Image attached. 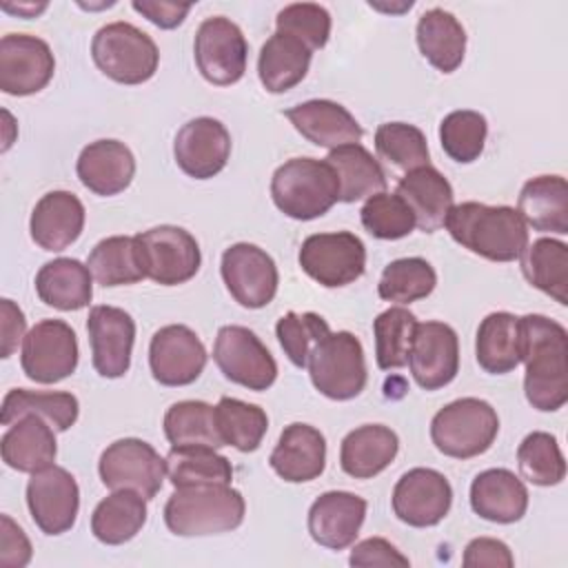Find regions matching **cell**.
Instances as JSON below:
<instances>
[{"instance_id":"6da1fadb","label":"cell","mask_w":568,"mask_h":568,"mask_svg":"<svg viewBox=\"0 0 568 568\" xmlns=\"http://www.w3.org/2000/svg\"><path fill=\"white\" fill-rule=\"evenodd\" d=\"M524 393L541 413L559 410L568 402V333L546 315L521 317Z\"/></svg>"},{"instance_id":"7a4b0ae2","label":"cell","mask_w":568,"mask_h":568,"mask_svg":"<svg viewBox=\"0 0 568 568\" xmlns=\"http://www.w3.org/2000/svg\"><path fill=\"white\" fill-rule=\"evenodd\" d=\"M444 226L450 237L470 253L490 262H513L528 246V226L513 206L481 202L455 204Z\"/></svg>"},{"instance_id":"3957f363","label":"cell","mask_w":568,"mask_h":568,"mask_svg":"<svg viewBox=\"0 0 568 568\" xmlns=\"http://www.w3.org/2000/svg\"><path fill=\"white\" fill-rule=\"evenodd\" d=\"M246 504L231 484L175 488L164 506V524L180 537H206L235 530L244 521Z\"/></svg>"},{"instance_id":"277c9868","label":"cell","mask_w":568,"mask_h":568,"mask_svg":"<svg viewBox=\"0 0 568 568\" xmlns=\"http://www.w3.org/2000/svg\"><path fill=\"white\" fill-rule=\"evenodd\" d=\"M275 206L293 220H315L339 202V182L326 160L291 158L271 178Z\"/></svg>"},{"instance_id":"5b68a950","label":"cell","mask_w":568,"mask_h":568,"mask_svg":"<svg viewBox=\"0 0 568 568\" xmlns=\"http://www.w3.org/2000/svg\"><path fill=\"white\" fill-rule=\"evenodd\" d=\"M91 58L113 82L142 84L155 75L160 51L149 33L131 22L118 20L95 31Z\"/></svg>"},{"instance_id":"8992f818","label":"cell","mask_w":568,"mask_h":568,"mask_svg":"<svg viewBox=\"0 0 568 568\" xmlns=\"http://www.w3.org/2000/svg\"><path fill=\"white\" fill-rule=\"evenodd\" d=\"M499 433L497 410L479 397H462L439 408L430 422L435 448L455 459L486 453Z\"/></svg>"},{"instance_id":"52a82bcc","label":"cell","mask_w":568,"mask_h":568,"mask_svg":"<svg viewBox=\"0 0 568 568\" xmlns=\"http://www.w3.org/2000/svg\"><path fill=\"white\" fill-rule=\"evenodd\" d=\"M306 368L313 386L324 397L337 402L357 397L368 379L362 342L348 331H337L322 337L313 346Z\"/></svg>"},{"instance_id":"ba28073f","label":"cell","mask_w":568,"mask_h":568,"mask_svg":"<svg viewBox=\"0 0 568 568\" xmlns=\"http://www.w3.org/2000/svg\"><path fill=\"white\" fill-rule=\"evenodd\" d=\"M98 473L106 488L135 490L149 501L164 484L166 459L149 442L124 437L102 450Z\"/></svg>"},{"instance_id":"9c48e42d","label":"cell","mask_w":568,"mask_h":568,"mask_svg":"<svg viewBox=\"0 0 568 568\" xmlns=\"http://www.w3.org/2000/svg\"><path fill=\"white\" fill-rule=\"evenodd\" d=\"M297 260L311 280L326 288H339L364 275L366 246L351 231L315 233L302 242Z\"/></svg>"},{"instance_id":"30bf717a","label":"cell","mask_w":568,"mask_h":568,"mask_svg":"<svg viewBox=\"0 0 568 568\" xmlns=\"http://www.w3.org/2000/svg\"><path fill=\"white\" fill-rule=\"evenodd\" d=\"M146 277L162 286H178L195 277L202 264L197 240L182 226L160 224L135 235Z\"/></svg>"},{"instance_id":"8fae6325","label":"cell","mask_w":568,"mask_h":568,"mask_svg":"<svg viewBox=\"0 0 568 568\" xmlns=\"http://www.w3.org/2000/svg\"><path fill=\"white\" fill-rule=\"evenodd\" d=\"M193 55L202 78L215 87H229L242 80L246 71L248 44L242 29L224 18L202 20L193 40Z\"/></svg>"},{"instance_id":"7c38bea8","label":"cell","mask_w":568,"mask_h":568,"mask_svg":"<svg viewBox=\"0 0 568 568\" xmlns=\"http://www.w3.org/2000/svg\"><path fill=\"white\" fill-rule=\"evenodd\" d=\"M213 359L226 379L248 390H266L277 377L273 355L246 326H222L213 344Z\"/></svg>"},{"instance_id":"4fadbf2b","label":"cell","mask_w":568,"mask_h":568,"mask_svg":"<svg viewBox=\"0 0 568 568\" xmlns=\"http://www.w3.org/2000/svg\"><path fill=\"white\" fill-rule=\"evenodd\" d=\"M22 371L38 384L67 379L78 366V337L62 320H42L29 328L20 353Z\"/></svg>"},{"instance_id":"5bb4252c","label":"cell","mask_w":568,"mask_h":568,"mask_svg":"<svg viewBox=\"0 0 568 568\" xmlns=\"http://www.w3.org/2000/svg\"><path fill=\"white\" fill-rule=\"evenodd\" d=\"M220 273L231 297L244 308H264L277 293V266L273 257L255 244H231L222 253Z\"/></svg>"},{"instance_id":"9a60e30c","label":"cell","mask_w":568,"mask_h":568,"mask_svg":"<svg viewBox=\"0 0 568 568\" xmlns=\"http://www.w3.org/2000/svg\"><path fill=\"white\" fill-rule=\"evenodd\" d=\"M27 506L33 524L44 535H62L71 530L80 508L75 477L55 464L31 473L27 484Z\"/></svg>"},{"instance_id":"2e32d148","label":"cell","mask_w":568,"mask_h":568,"mask_svg":"<svg viewBox=\"0 0 568 568\" xmlns=\"http://www.w3.org/2000/svg\"><path fill=\"white\" fill-rule=\"evenodd\" d=\"M202 339L184 324H169L153 333L149 344V366L162 386H189L206 366Z\"/></svg>"},{"instance_id":"e0dca14e","label":"cell","mask_w":568,"mask_h":568,"mask_svg":"<svg viewBox=\"0 0 568 568\" xmlns=\"http://www.w3.org/2000/svg\"><path fill=\"white\" fill-rule=\"evenodd\" d=\"M393 513L413 528L437 526L450 510V481L435 468H410L393 488Z\"/></svg>"},{"instance_id":"ac0fdd59","label":"cell","mask_w":568,"mask_h":568,"mask_svg":"<svg viewBox=\"0 0 568 568\" xmlns=\"http://www.w3.org/2000/svg\"><path fill=\"white\" fill-rule=\"evenodd\" d=\"M55 71L51 47L29 33H7L0 40V89L9 95L42 91Z\"/></svg>"},{"instance_id":"d6986e66","label":"cell","mask_w":568,"mask_h":568,"mask_svg":"<svg viewBox=\"0 0 568 568\" xmlns=\"http://www.w3.org/2000/svg\"><path fill=\"white\" fill-rule=\"evenodd\" d=\"M231 155V133L226 126L209 115L193 118L178 131L173 140L175 164L195 180L217 175Z\"/></svg>"},{"instance_id":"ffe728a7","label":"cell","mask_w":568,"mask_h":568,"mask_svg":"<svg viewBox=\"0 0 568 568\" xmlns=\"http://www.w3.org/2000/svg\"><path fill=\"white\" fill-rule=\"evenodd\" d=\"M408 366L424 390L448 386L459 371V339L444 322H422L415 328Z\"/></svg>"},{"instance_id":"44dd1931","label":"cell","mask_w":568,"mask_h":568,"mask_svg":"<svg viewBox=\"0 0 568 568\" xmlns=\"http://www.w3.org/2000/svg\"><path fill=\"white\" fill-rule=\"evenodd\" d=\"M93 368L106 379L122 377L131 366L135 342L133 317L118 306H93L87 320Z\"/></svg>"},{"instance_id":"7402d4cb","label":"cell","mask_w":568,"mask_h":568,"mask_svg":"<svg viewBox=\"0 0 568 568\" xmlns=\"http://www.w3.org/2000/svg\"><path fill=\"white\" fill-rule=\"evenodd\" d=\"M366 508V499L355 493H322L308 508V532L313 541L331 550L348 548L359 535Z\"/></svg>"},{"instance_id":"603a6c76","label":"cell","mask_w":568,"mask_h":568,"mask_svg":"<svg viewBox=\"0 0 568 568\" xmlns=\"http://www.w3.org/2000/svg\"><path fill=\"white\" fill-rule=\"evenodd\" d=\"M268 464L284 481H313L326 466V439L315 426L293 422L282 430Z\"/></svg>"},{"instance_id":"cb8c5ba5","label":"cell","mask_w":568,"mask_h":568,"mask_svg":"<svg viewBox=\"0 0 568 568\" xmlns=\"http://www.w3.org/2000/svg\"><path fill=\"white\" fill-rule=\"evenodd\" d=\"M84 229V204L71 191H49L44 193L29 220L31 240L51 253L71 246Z\"/></svg>"},{"instance_id":"d4e9b609","label":"cell","mask_w":568,"mask_h":568,"mask_svg":"<svg viewBox=\"0 0 568 568\" xmlns=\"http://www.w3.org/2000/svg\"><path fill=\"white\" fill-rule=\"evenodd\" d=\"M75 173L91 193L118 195L135 175V158L120 140H95L80 151Z\"/></svg>"},{"instance_id":"484cf974","label":"cell","mask_w":568,"mask_h":568,"mask_svg":"<svg viewBox=\"0 0 568 568\" xmlns=\"http://www.w3.org/2000/svg\"><path fill=\"white\" fill-rule=\"evenodd\" d=\"M284 115L308 142L328 151L344 144H357L364 135L353 113L333 100H308L286 109Z\"/></svg>"},{"instance_id":"4316f807","label":"cell","mask_w":568,"mask_h":568,"mask_svg":"<svg viewBox=\"0 0 568 568\" xmlns=\"http://www.w3.org/2000/svg\"><path fill=\"white\" fill-rule=\"evenodd\" d=\"M470 508L486 521L515 524L528 510L526 484L508 468L481 470L470 484Z\"/></svg>"},{"instance_id":"83f0119b","label":"cell","mask_w":568,"mask_h":568,"mask_svg":"<svg viewBox=\"0 0 568 568\" xmlns=\"http://www.w3.org/2000/svg\"><path fill=\"white\" fill-rule=\"evenodd\" d=\"M395 193L408 204L415 215V224L424 233H435L442 229L448 211L455 206L450 182L430 164L404 173Z\"/></svg>"},{"instance_id":"f1b7e54d","label":"cell","mask_w":568,"mask_h":568,"mask_svg":"<svg viewBox=\"0 0 568 568\" xmlns=\"http://www.w3.org/2000/svg\"><path fill=\"white\" fill-rule=\"evenodd\" d=\"M399 437L384 424H364L351 430L339 446V466L348 477L371 479L397 457Z\"/></svg>"},{"instance_id":"f546056e","label":"cell","mask_w":568,"mask_h":568,"mask_svg":"<svg viewBox=\"0 0 568 568\" xmlns=\"http://www.w3.org/2000/svg\"><path fill=\"white\" fill-rule=\"evenodd\" d=\"M2 462L18 473H36L55 462V430L38 415L13 422L0 439Z\"/></svg>"},{"instance_id":"4dcf8cb0","label":"cell","mask_w":568,"mask_h":568,"mask_svg":"<svg viewBox=\"0 0 568 568\" xmlns=\"http://www.w3.org/2000/svg\"><path fill=\"white\" fill-rule=\"evenodd\" d=\"M517 211L526 226L541 233H568V184L561 175L530 178L517 200Z\"/></svg>"},{"instance_id":"1f68e13d","label":"cell","mask_w":568,"mask_h":568,"mask_svg":"<svg viewBox=\"0 0 568 568\" xmlns=\"http://www.w3.org/2000/svg\"><path fill=\"white\" fill-rule=\"evenodd\" d=\"M477 364L490 375H504L521 364V317L497 311L481 320L475 339Z\"/></svg>"},{"instance_id":"d6a6232c","label":"cell","mask_w":568,"mask_h":568,"mask_svg":"<svg viewBox=\"0 0 568 568\" xmlns=\"http://www.w3.org/2000/svg\"><path fill=\"white\" fill-rule=\"evenodd\" d=\"M422 55L442 73H453L466 53V31L462 22L439 7L424 11L415 29Z\"/></svg>"},{"instance_id":"836d02e7","label":"cell","mask_w":568,"mask_h":568,"mask_svg":"<svg viewBox=\"0 0 568 568\" xmlns=\"http://www.w3.org/2000/svg\"><path fill=\"white\" fill-rule=\"evenodd\" d=\"M313 51L297 38L273 33L260 49L257 75L268 93H284L300 84L311 67Z\"/></svg>"},{"instance_id":"e575fe53","label":"cell","mask_w":568,"mask_h":568,"mask_svg":"<svg viewBox=\"0 0 568 568\" xmlns=\"http://www.w3.org/2000/svg\"><path fill=\"white\" fill-rule=\"evenodd\" d=\"M91 271L73 257H58L47 262L36 275L38 297L58 311H80L93 297Z\"/></svg>"},{"instance_id":"d590c367","label":"cell","mask_w":568,"mask_h":568,"mask_svg":"<svg viewBox=\"0 0 568 568\" xmlns=\"http://www.w3.org/2000/svg\"><path fill=\"white\" fill-rule=\"evenodd\" d=\"M326 162L333 166L339 182V202L368 200L386 189V173L368 149L344 144L328 151Z\"/></svg>"},{"instance_id":"8d00e7d4","label":"cell","mask_w":568,"mask_h":568,"mask_svg":"<svg viewBox=\"0 0 568 568\" xmlns=\"http://www.w3.org/2000/svg\"><path fill=\"white\" fill-rule=\"evenodd\" d=\"M146 524V499L135 490H113L91 515V532L106 546L133 539Z\"/></svg>"},{"instance_id":"74e56055","label":"cell","mask_w":568,"mask_h":568,"mask_svg":"<svg viewBox=\"0 0 568 568\" xmlns=\"http://www.w3.org/2000/svg\"><path fill=\"white\" fill-rule=\"evenodd\" d=\"M87 266L93 280L102 286H124L146 277L135 235H111L100 240L91 248Z\"/></svg>"},{"instance_id":"f35d334b","label":"cell","mask_w":568,"mask_h":568,"mask_svg":"<svg viewBox=\"0 0 568 568\" xmlns=\"http://www.w3.org/2000/svg\"><path fill=\"white\" fill-rule=\"evenodd\" d=\"M78 413H80V404H78V397L71 393H64V390L38 393L29 388H11L2 399L0 422L4 426H11L24 415H38L53 430L62 433L75 424Z\"/></svg>"},{"instance_id":"ab89813d","label":"cell","mask_w":568,"mask_h":568,"mask_svg":"<svg viewBox=\"0 0 568 568\" xmlns=\"http://www.w3.org/2000/svg\"><path fill=\"white\" fill-rule=\"evenodd\" d=\"M521 273L557 304H568V246L561 240L539 237L519 255Z\"/></svg>"},{"instance_id":"60d3db41","label":"cell","mask_w":568,"mask_h":568,"mask_svg":"<svg viewBox=\"0 0 568 568\" xmlns=\"http://www.w3.org/2000/svg\"><path fill=\"white\" fill-rule=\"evenodd\" d=\"M164 435L171 448H222L224 442L215 422V406L200 399H184L164 413Z\"/></svg>"},{"instance_id":"b9f144b4","label":"cell","mask_w":568,"mask_h":568,"mask_svg":"<svg viewBox=\"0 0 568 568\" xmlns=\"http://www.w3.org/2000/svg\"><path fill=\"white\" fill-rule=\"evenodd\" d=\"M215 422L224 446H233L240 453L257 450L268 430L264 408L235 397H220L215 404Z\"/></svg>"},{"instance_id":"7bdbcfd3","label":"cell","mask_w":568,"mask_h":568,"mask_svg":"<svg viewBox=\"0 0 568 568\" xmlns=\"http://www.w3.org/2000/svg\"><path fill=\"white\" fill-rule=\"evenodd\" d=\"M166 477L173 488L206 486V484H231V462L215 453V448H171L166 457Z\"/></svg>"},{"instance_id":"ee69618b","label":"cell","mask_w":568,"mask_h":568,"mask_svg":"<svg viewBox=\"0 0 568 568\" xmlns=\"http://www.w3.org/2000/svg\"><path fill=\"white\" fill-rule=\"evenodd\" d=\"M417 317L404 306H390L373 320L375 359L382 371L402 368L408 364Z\"/></svg>"},{"instance_id":"f6af8a7d","label":"cell","mask_w":568,"mask_h":568,"mask_svg":"<svg viewBox=\"0 0 568 568\" xmlns=\"http://www.w3.org/2000/svg\"><path fill=\"white\" fill-rule=\"evenodd\" d=\"M377 155L395 171L408 173L430 164L426 135L408 122H384L375 131Z\"/></svg>"},{"instance_id":"bcb514c9","label":"cell","mask_w":568,"mask_h":568,"mask_svg":"<svg viewBox=\"0 0 568 568\" xmlns=\"http://www.w3.org/2000/svg\"><path fill=\"white\" fill-rule=\"evenodd\" d=\"M437 286V273L424 257L393 260L377 284V293L386 302L410 304L428 297Z\"/></svg>"},{"instance_id":"7dc6e473","label":"cell","mask_w":568,"mask_h":568,"mask_svg":"<svg viewBox=\"0 0 568 568\" xmlns=\"http://www.w3.org/2000/svg\"><path fill=\"white\" fill-rule=\"evenodd\" d=\"M521 477L535 486H557L566 477V459L557 437L544 430L526 435L517 448Z\"/></svg>"},{"instance_id":"c3c4849f","label":"cell","mask_w":568,"mask_h":568,"mask_svg":"<svg viewBox=\"0 0 568 568\" xmlns=\"http://www.w3.org/2000/svg\"><path fill=\"white\" fill-rule=\"evenodd\" d=\"M488 122L479 111L459 109L450 111L439 124V142L444 153L459 162L470 164L475 162L486 144Z\"/></svg>"},{"instance_id":"681fc988","label":"cell","mask_w":568,"mask_h":568,"mask_svg":"<svg viewBox=\"0 0 568 568\" xmlns=\"http://www.w3.org/2000/svg\"><path fill=\"white\" fill-rule=\"evenodd\" d=\"M362 226L377 240H402L413 233L415 215L408 204L397 193H375L371 195L362 211Z\"/></svg>"},{"instance_id":"f907efd6","label":"cell","mask_w":568,"mask_h":568,"mask_svg":"<svg viewBox=\"0 0 568 568\" xmlns=\"http://www.w3.org/2000/svg\"><path fill=\"white\" fill-rule=\"evenodd\" d=\"M280 346L284 348L286 357L291 359V364L306 368L308 355L313 351V346L326 337L331 333L326 320L317 313H295L288 311L286 315H282L277 320L275 326Z\"/></svg>"},{"instance_id":"816d5d0a","label":"cell","mask_w":568,"mask_h":568,"mask_svg":"<svg viewBox=\"0 0 568 568\" xmlns=\"http://www.w3.org/2000/svg\"><path fill=\"white\" fill-rule=\"evenodd\" d=\"M275 31L302 40L311 51L326 47L331 36V13L315 2L286 4L275 18Z\"/></svg>"},{"instance_id":"f5cc1de1","label":"cell","mask_w":568,"mask_h":568,"mask_svg":"<svg viewBox=\"0 0 568 568\" xmlns=\"http://www.w3.org/2000/svg\"><path fill=\"white\" fill-rule=\"evenodd\" d=\"M348 564L355 568H371V566H399L408 568L410 561L402 555L388 539L384 537H368L353 546Z\"/></svg>"},{"instance_id":"db71d44e","label":"cell","mask_w":568,"mask_h":568,"mask_svg":"<svg viewBox=\"0 0 568 568\" xmlns=\"http://www.w3.org/2000/svg\"><path fill=\"white\" fill-rule=\"evenodd\" d=\"M31 541L24 530L9 515H0V566L22 568L31 561Z\"/></svg>"},{"instance_id":"11a10c76","label":"cell","mask_w":568,"mask_h":568,"mask_svg":"<svg viewBox=\"0 0 568 568\" xmlns=\"http://www.w3.org/2000/svg\"><path fill=\"white\" fill-rule=\"evenodd\" d=\"M462 564L466 568H481V566H490V568H513L515 559L510 548L493 537H477L473 541H468V546L464 548V557Z\"/></svg>"},{"instance_id":"9f6ffc18","label":"cell","mask_w":568,"mask_h":568,"mask_svg":"<svg viewBox=\"0 0 568 568\" xmlns=\"http://www.w3.org/2000/svg\"><path fill=\"white\" fill-rule=\"evenodd\" d=\"M0 357H11L20 342H24L27 320L20 306L11 300H0Z\"/></svg>"},{"instance_id":"6f0895ef","label":"cell","mask_w":568,"mask_h":568,"mask_svg":"<svg viewBox=\"0 0 568 568\" xmlns=\"http://www.w3.org/2000/svg\"><path fill=\"white\" fill-rule=\"evenodd\" d=\"M131 7L160 29H175L178 24L184 22L186 13L191 11V2H166V0H133Z\"/></svg>"},{"instance_id":"680465c9","label":"cell","mask_w":568,"mask_h":568,"mask_svg":"<svg viewBox=\"0 0 568 568\" xmlns=\"http://www.w3.org/2000/svg\"><path fill=\"white\" fill-rule=\"evenodd\" d=\"M2 9L4 11H9V13H16V16H24V18H36L38 13H42L44 9H47V2H40V4H36V2H29V4H2Z\"/></svg>"}]
</instances>
